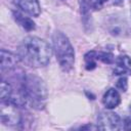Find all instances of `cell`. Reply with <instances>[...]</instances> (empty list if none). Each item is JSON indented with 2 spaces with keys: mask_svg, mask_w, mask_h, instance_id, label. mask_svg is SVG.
Listing matches in <instances>:
<instances>
[{
  "mask_svg": "<svg viewBox=\"0 0 131 131\" xmlns=\"http://www.w3.org/2000/svg\"><path fill=\"white\" fill-rule=\"evenodd\" d=\"M98 129L101 130H120L123 128L120 117L113 112H102L98 118Z\"/></svg>",
  "mask_w": 131,
  "mask_h": 131,
  "instance_id": "5b68a950",
  "label": "cell"
},
{
  "mask_svg": "<svg viewBox=\"0 0 131 131\" xmlns=\"http://www.w3.org/2000/svg\"><path fill=\"white\" fill-rule=\"evenodd\" d=\"M117 87L120 88L122 91H126V89H127V79H126L125 77H121V78L118 80Z\"/></svg>",
  "mask_w": 131,
  "mask_h": 131,
  "instance_id": "9a60e30c",
  "label": "cell"
},
{
  "mask_svg": "<svg viewBox=\"0 0 131 131\" xmlns=\"http://www.w3.org/2000/svg\"><path fill=\"white\" fill-rule=\"evenodd\" d=\"M52 45L60 68L66 72L70 71L74 66L75 51L68 37L59 31L54 32L52 35Z\"/></svg>",
  "mask_w": 131,
  "mask_h": 131,
  "instance_id": "3957f363",
  "label": "cell"
},
{
  "mask_svg": "<svg viewBox=\"0 0 131 131\" xmlns=\"http://www.w3.org/2000/svg\"><path fill=\"white\" fill-rule=\"evenodd\" d=\"M19 60V57L14 55L13 53L6 51L4 49L1 50V72H10L14 70L17 66V62Z\"/></svg>",
  "mask_w": 131,
  "mask_h": 131,
  "instance_id": "52a82bcc",
  "label": "cell"
},
{
  "mask_svg": "<svg viewBox=\"0 0 131 131\" xmlns=\"http://www.w3.org/2000/svg\"><path fill=\"white\" fill-rule=\"evenodd\" d=\"M85 59V66L87 70H93L96 67V60L97 58V52L95 51H89L84 56Z\"/></svg>",
  "mask_w": 131,
  "mask_h": 131,
  "instance_id": "7c38bea8",
  "label": "cell"
},
{
  "mask_svg": "<svg viewBox=\"0 0 131 131\" xmlns=\"http://www.w3.org/2000/svg\"><path fill=\"white\" fill-rule=\"evenodd\" d=\"M123 129H125V130H131V117H128V118H126L124 120Z\"/></svg>",
  "mask_w": 131,
  "mask_h": 131,
  "instance_id": "2e32d148",
  "label": "cell"
},
{
  "mask_svg": "<svg viewBox=\"0 0 131 131\" xmlns=\"http://www.w3.org/2000/svg\"><path fill=\"white\" fill-rule=\"evenodd\" d=\"M52 50L48 43L38 37L25 38L17 48V56L25 64L33 68H41L48 64Z\"/></svg>",
  "mask_w": 131,
  "mask_h": 131,
  "instance_id": "6da1fadb",
  "label": "cell"
},
{
  "mask_svg": "<svg viewBox=\"0 0 131 131\" xmlns=\"http://www.w3.org/2000/svg\"><path fill=\"white\" fill-rule=\"evenodd\" d=\"M97 58L104 63H112L114 61V56L112 53H106V52H98L97 53Z\"/></svg>",
  "mask_w": 131,
  "mask_h": 131,
  "instance_id": "4fadbf2b",
  "label": "cell"
},
{
  "mask_svg": "<svg viewBox=\"0 0 131 131\" xmlns=\"http://www.w3.org/2000/svg\"><path fill=\"white\" fill-rule=\"evenodd\" d=\"M18 106L10 101H1L0 118L1 122L8 126H15L20 123V114L17 110Z\"/></svg>",
  "mask_w": 131,
  "mask_h": 131,
  "instance_id": "277c9868",
  "label": "cell"
},
{
  "mask_svg": "<svg viewBox=\"0 0 131 131\" xmlns=\"http://www.w3.org/2000/svg\"><path fill=\"white\" fill-rule=\"evenodd\" d=\"M13 92V87L11 86V84L9 82H6L4 80L1 81V85H0V97H1V101H6L10 98L11 94Z\"/></svg>",
  "mask_w": 131,
  "mask_h": 131,
  "instance_id": "8fae6325",
  "label": "cell"
},
{
  "mask_svg": "<svg viewBox=\"0 0 131 131\" xmlns=\"http://www.w3.org/2000/svg\"><path fill=\"white\" fill-rule=\"evenodd\" d=\"M11 2L30 15L38 16L40 14L41 8L38 0H11Z\"/></svg>",
  "mask_w": 131,
  "mask_h": 131,
  "instance_id": "8992f818",
  "label": "cell"
},
{
  "mask_svg": "<svg viewBox=\"0 0 131 131\" xmlns=\"http://www.w3.org/2000/svg\"><path fill=\"white\" fill-rule=\"evenodd\" d=\"M13 16L15 18V20L27 31H33L35 29V23L30 18L25 16L23 13H20L19 11H13Z\"/></svg>",
  "mask_w": 131,
  "mask_h": 131,
  "instance_id": "30bf717a",
  "label": "cell"
},
{
  "mask_svg": "<svg viewBox=\"0 0 131 131\" xmlns=\"http://www.w3.org/2000/svg\"><path fill=\"white\" fill-rule=\"evenodd\" d=\"M102 102H103V104L105 105L106 108H115V107H117L121 102V97H120L119 92L114 88L108 89L103 95Z\"/></svg>",
  "mask_w": 131,
  "mask_h": 131,
  "instance_id": "9c48e42d",
  "label": "cell"
},
{
  "mask_svg": "<svg viewBox=\"0 0 131 131\" xmlns=\"http://www.w3.org/2000/svg\"><path fill=\"white\" fill-rule=\"evenodd\" d=\"M107 0H86L87 2V6L93 9H100L102 7V5L106 2Z\"/></svg>",
  "mask_w": 131,
  "mask_h": 131,
  "instance_id": "5bb4252c",
  "label": "cell"
},
{
  "mask_svg": "<svg viewBox=\"0 0 131 131\" xmlns=\"http://www.w3.org/2000/svg\"><path fill=\"white\" fill-rule=\"evenodd\" d=\"M116 68L114 73L116 75H131V59L127 55L119 56L116 60Z\"/></svg>",
  "mask_w": 131,
  "mask_h": 131,
  "instance_id": "ba28073f",
  "label": "cell"
},
{
  "mask_svg": "<svg viewBox=\"0 0 131 131\" xmlns=\"http://www.w3.org/2000/svg\"><path fill=\"white\" fill-rule=\"evenodd\" d=\"M122 0H114V3H116V4H118V3H120Z\"/></svg>",
  "mask_w": 131,
  "mask_h": 131,
  "instance_id": "ac0fdd59",
  "label": "cell"
},
{
  "mask_svg": "<svg viewBox=\"0 0 131 131\" xmlns=\"http://www.w3.org/2000/svg\"><path fill=\"white\" fill-rule=\"evenodd\" d=\"M89 126H87V127H81V129H84V128H88ZM90 128H93V129H96V128H98V127H91L90 126Z\"/></svg>",
  "mask_w": 131,
  "mask_h": 131,
  "instance_id": "e0dca14e",
  "label": "cell"
},
{
  "mask_svg": "<svg viewBox=\"0 0 131 131\" xmlns=\"http://www.w3.org/2000/svg\"><path fill=\"white\" fill-rule=\"evenodd\" d=\"M23 89L27 97V101L32 107L42 110L47 99V88L44 82L37 76L29 74L24 76Z\"/></svg>",
  "mask_w": 131,
  "mask_h": 131,
  "instance_id": "7a4b0ae2",
  "label": "cell"
}]
</instances>
